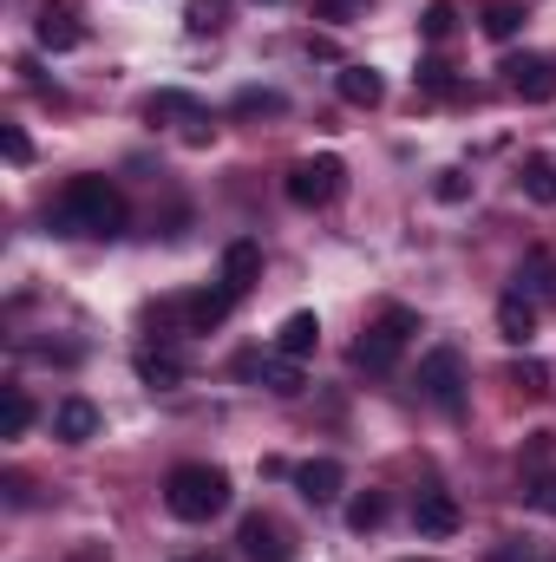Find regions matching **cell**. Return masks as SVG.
Instances as JSON below:
<instances>
[{
  "label": "cell",
  "mask_w": 556,
  "mask_h": 562,
  "mask_svg": "<svg viewBox=\"0 0 556 562\" xmlns=\"http://www.w3.org/2000/svg\"><path fill=\"white\" fill-rule=\"evenodd\" d=\"M518 190H524L531 203H544V210H556V157H544V150H531V157H524V170H518Z\"/></svg>",
  "instance_id": "cell-19"
},
{
  "label": "cell",
  "mask_w": 556,
  "mask_h": 562,
  "mask_svg": "<svg viewBox=\"0 0 556 562\" xmlns=\"http://www.w3.org/2000/svg\"><path fill=\"white\" fill-rule=\"evenodd\" d=\"M138 380L144 386H177V380H184V360L164 353V347H144L138 353Z\"/></svg>",
  "instance_id": "cell-21"
},
{
  "label": "cell",
  "mask_w": 556,
  "mask_h": 562,
  "mask_svg": "<svg viewBox=\"0 0 556 562\" xmlns=\"http://www.w3.org/2000/svg\"><path fill=\"white\" fill-rule=\"evenodd\" d=\"M334 86H341V99H347V105H360V112H374V105L387 99V79H380L374 66H341V79H334Z\"/></svg>",
  "instance_id": "cell-17"
},
{
  "label": "cell",
  "mask_w": 556,
  "mask_h": 562,
  "mask_svg": "<svg viewBox=\"0 0 556 562\" xmlns=\"http://www.w3.org/2000/svg\"><path fill=\"white\" fill-rule=\"evenodd\" d=\"M432 196H438V203H465V170H438Z\"/></svg>",
  "instance_id": "cell-30"
},
{
  "label": "cell",
  "mask_w": 556,
  "mask_h": 562,
  "mask_svg": "<svg viewBox=\"0 0 556 562\" xmlns=\"http://www.w3.org/2000/svg\"><path fill=\"white\" fill-rule=\"evenodd\" d=\"M341 190H347V164H341L334 150L301 157V164L288 170V203H294V210H327Z\"/></svg>",
  "instance_id": "cell-4"
},
{
  "label": "cell",
  "mask_w": 556,
  "mask_h": 562,
  "mask_svg": "<svg viewBox=\"0 0 556 562\" xmlns=\"http://www.w3.org/2000/svg\"><path fill=\"white\" fill-rule=\"evenodd\" d=\"M216 281L243 301V294L263 281V249H256V243H230V249H223V276H216Z\"/></svg>",
  "instance_id": "cell-13"
},
{
  "label": "cell",
  "mask_w": 556,
  "mask_h": 562,
  "mask_svg": "<svg viewBox=\"0 0 556 562\" xmlns=\"http://www.w3.org/2000/svg\"><path fill=\"white\" fill-rule=\"evenodd\" d=\"M314 347H321V321H314L308 307H301V314H288V321L276 327V353H281V360H308Z\"/></svg>",
  "instance_id": "cell-16"
},
{
  "label": "cell",
  "mask_w": 556,
  "mask_h": 562,
  "mask_svg": "<svg viewBox=\"0 0 556 562\" xmlns=\"http://www.w3.org/2000/svg\"><path fill=\"white\" fill-rule=\"evenodd\" d=\"M544 380H551V373H544L537 360H518V367H511V386H524V393H544Z\"/></svg>",
  "instance_id": "cell-31"
},
{
  "label": "cell",
  "mask_w": 556,
  "mask_h": 562,
  "mask_svg": "<svg viewBox=\"0 0 556 562\" xmlns=\"http://www.w3.org/2000/svg\"><path fill=\"white\" fill-rule=\"evenodd\" d=\"M236 112H288V99H281V92H263V86H249V92H236Z\"/></svg>",
  "instance_id": "cell-27"
},
{
  "label": "cell",
  "mask_w": 556,
  "mask_h": 562,
  "mask_svg": "<svg viewBox=\"0 0 556 562\" xmlns=\"http://www.w3.org/2000/svg\"><path fill=\"white\" fill-rule=\"evenodd\" d=\"M504 86L524 105H551L556 99V59H544V53H511L504 59Z\"/></svg>",
  "instance_id": "cell-6"
},
{
  "label": "cell",
  "mask_w": 556,
  "mask_h": 562,
  "mask_svg": "<svg viewBox=\"0 0 556 562\" xmlns=\"http://www.w3.org/2000/svg\"><path fill=\"white\" fill-rule=\"evenodd\" d=\"M419 86L425 92H452V66L445 59H419Z\"/></svg>",
  "instance_id": "cell-29"
},
{
  "label": "cell",
  "mask_w": 556,
  "mask_h": 562,
  "mask_svg": "<svg viewBox=\"0 0 556 562\" xmlns=\"http://www.w3.org/2000/svg\"><path fill=\"white\" fill-rule=\"evenodd\" d=\"M236 373H243V380H256V373H263V380H269V393H281V400H294V393H301V373H294V360H269V353H243V360H236Z\"/></svg>",
  "instance_id": "cell-15"
},
{
  "label": "cell",
  "mask_w": 556,
  "mask_h": 562,
  "mask_svg": "<svg viewBox=\"0 0 556 562\" xmlns=\"http://www.w3.org/2000/svg\"><path fill=\"white\" fill-rule=\"evenodd\" d=\"M53 438H66V445H86V438H99V406L92 400H59L53 406Z\"/></svg>",
  "instance_id": "cell-14"
},
{
  "label": "cell",
  "mask_w": 556,
  "mask_h": 562,
  "mask_svg": "<svg viewBox=\"0 0 556 562\" xmlns=\"http://www.w3.org/2000/svg\"><path fill=\"white\" fill-rule=\"evenodd\" d=\"M524 20H531V7H524V0H485V7H478V26H485L491 40H518V33H524Z\"/></svg>",
  "instance_id": "cell-20"
},
{
  "label": "cell",
  "mask_w": 556,
  "mask_h": 562,
  "mask_svg": "<svg viewBox=\"0 0 556 562\" xmlns=\"http://www.w3.org/2000/svg\"><path fill=\"white\" fill-rule=\"evenodd\" d=\"M144 119H151V125H164V119H184V125H203V99H190V92H177V86H164V92H151V99H144Z\"/></svg>",
  "instance_id": "cell-18"
},
{
  "label": "cell",
  "mask_w": 556,
  "mask_h": 562,
  "mask_svg": "<svg viewBox=\"0 0 556 562\" xmlns=\"http://www.w3.org/2000/svg\"><path fill=\"white\" fill-rule=\"evenodd\" d=\"M413 334H419L413 307H380V314L367 321V334L354 340V367H360V373H387V367L413 347Z\"/></svg>",
  "instance_id": "cell-3"
},
{
  "label": "cell",
  "mask_w": 556,
  "mask_h": 562,
  "mask_svg": "<svg viewBox=\"0 0 556 562\" xmlns=\"http://www.w3.org/2000/svg\"><path fill=\"white\" fill-rule=\"evenodd\" d=\"M46 223H53L59 236H119V229H125V190H119L112 177H73V183L53 196Z\"/></svg>",
  "instance_id": "cell-1"
},
{
  "label": "cell",
  "mask_w": 556,
  "mask_h": 562,
  "mask_svg": "<svg viewBox=\"0 0 556 562\" xmlns=\"http://www.w3.org/2000/svg\"><path fill=\"white\" fill-rule=\"evenodd\" d=\"M230 0H190V33H216Z\"/></svg>",
  "instance_id": "cell-26"
},
{
  "label": "cell",
  "mask_w": 556,
  "mask_h": 562,
  "mask_svg": "<svg viewBox=\"0 0 556 562\" xmlns=\"http://www.w3.org/2000/svg\"><path fill=\"white\" fill-rule=\"evenodd\" d=\"M419 393L438 406V413H458L465 406V353L458 347H432L419 360Z\"/></svg>",
  "instance_id": "cell-5"
},
{
  "label": "cell",
  "mask_w": 556,
  "mask_h": 562,
  "mask_svg": "<svg viewBox=\"0 0 556 562\" xmlns=\"http://www.w3.org/2000/svg\"><path fill=\"white\" fill-rule=\"evenodd\" d=\"M407 562H438V557H407Z\"/></svg>",
  "instance_id": "cell-33"
},
{
  "label": "cell",
  "mask_w": 556,
  "mask_h": 562,
  "mask_svg": "<svg viewBox=\"0 0 556 562\" xmlns=\"http://www.w3.org/2000/svg\"><path fill=\"white\" fill-rule=\"evenodd\" d=\"M164 510L177 524H210L230 510V471L223 464H177L164 477Z\"/></svg>",
  "instance_id": "cell-2"
},
{
  "label": "cell",
  "mask_w": 556,
  "mask_h": 562,
  "mask_svg": "<svg viewBox=\"0 0 556 562\" xmlns=\"http://www.w3.org/2000/svg\"><path fill=\"white\" fill-rule=\"evenodd\" d=\"M0 150H7V164H33V144L20 125H0Z\"/></svg>",
  "instance_id": "cell-28"
},
{
  "label": "cell",
  "mask_w": 556,
  "mask_h": 562,
  "mask_svg": "<svg viewBox=\"0 0 556 562\" xmlns=\"http://www.w3.org/2000/svg\"><path fill=\"white\" fill-rule=\"evenodd\" d=\"M230 307H236V294L216 281V288H203V294H190V301H177V314H184V334H210V327H223L230 321Z\"/></svg>",
  "instance_id": "cell-10"
},
{
  "label": "cell",
  "mask_w": 556,
  "mask_h": 562,
  "mask_svg": "<svg viewBox=\"0 0 556 562\" xmlns=\"http://www.w3.org/2000/svg\"><path fill=\"white\" fill-rule=\"evenodd\" d=\"M518 288H524V294H544V301H556V262L544 256V249H531V256H524Z\"/></svg>",
  "instance_id": "cell-22"
},
{
  "label": "cell",
  "mask_w": 556,
  "mask_h": 562,
  "mask_svg": "<svg viewBox=\"0 0 556 562\" xmlns=\"http://www.w3.org/2000/svg\"><path fill=\"white\" fill-rule=\"evenodd\" d=\"M269 7H276V0H269Z\"/></svg>",
  "instance_id": "cell-34"
},
{
  "label": "cell",
  "mask_w": 556,
  "mask_h": 562,
  "mask_svg": "<svg viewBox=\"0 0 556 562\" xmlns=\"http://www.w3.org/2000/svg\"><path fill=\"white\" fill-rule=\"evenodd\" d=\"M236 543H243V557L249 562H294V537L281 530L276 517H243V530H236Z\"/></svg>",
  "instance_id": "cell-7"
},
{
  "label": "cell",
  "mask_w": 556,
  "mask_h": 562,
  "mask_svg": "<svg viewBox=\"0 0 556 562\" xmlns=\"http://www.w3.org/2000/svg\"><path fill=\"white\" fill-rule=\"evenodd\" d=\"M458 524H465V510H458V497L452 491H419L413 497V530L419 537H458Z\"/></svg>",
  "instance_id": "cell-8"
},
{
  "label": "cell",
  "mask_w": 556,
  "mask_h": 562,
  "mask_svg": "<svg viewBox=\"0 0 556 562\" xmlns=\"http://www.w3.org/2000/svg\"><path fill=\"white\" fill-rule=\"evenodd\" d=\"M498 334H504L511 347H531V340H537V301H531L524 288H511V294L498 301Z\"/></svg>",
  "instance_id": "cell-11"
},
{
  "label": "cell",
  "mask_w": 556,
  "mask_h": 562,
  "mask_svg": "<svg viewBox=\"0 0 556 562\" xmlns=\"http://www.w3.org/2000/svg\"><path fill=\"white\" fill-rule=\"evenodd\" d=\"M452 26H458V7H452V0H432V7L419 13V33H425V40H452Z\"/></svg>",
  "instance_id": "cell-25"
},
{
  "label": "cell",
  "mask_w": 556,
  "mask_h": 562,
  "mask_svg": "<svg viewBox=\"0 0 556 562\" xmlns=\"http://www.w3.org/2000/svg\"><path fill=\"white\" fill-rule=\"evenodd\" d=\"M294 491L308 504H334L347 491V464L341 458H308V464H294Z\"/></svg>",
  "instance_id": "cell-9"
},
{
  "label": "cell",
  "mask_w": 556,
  "mask_h": 562,
  "mask_svg": "<svg viewBox=\"0 0 556 562\" xmlns=\"http://www.w3.org/2000/svg\"><path fill=\"white\" fill-rule=\"evenodd\" d=\"M177 562H216V557H177Z\"/></svg>",
  "instance_id": "cell-32"
},
{
  "label": "cell",
  "mask_w": 556,
  "mask_h": 562,
  "mask_svg": "<svg viewBox=\"0 0 556 562\" xmlns=\"http://www.w3.org/2000/svg\"><path fill=\"white\" fill-rule=\"evenodd\" d=\"M347 524H354L360 537H367V530H380V524H387V491H367V497H354V504H347Z\"/></svg>",
  "instance_id": "cell-24"
},
{
  "label": "cell",
  "mask_w": 556,
  "mask_h": 562,
  "mask_svg": "<svg viewBox=\"0 0 556 562\" xmlns=\"http://www.w3.org/2000/svg\"><path fill=\"white\" fill-rule=\"evenodd\" d=\"M33 40H40L46 53H73V46H86V26H79L66 7H40V20H33Z\"/></svg>",
  "instance_id": "cell-12"
},
{
  "label": "cell",
  "mask_w": 556,
  "mask_h": 562,
  "mask_svg": "<svg viewBox=\"0 0 556 562\" xmlns=\"http://www.w3.org/2000/svg\"><path fill=\"white\" fill-rule=\"evenodd\" d=\"M26 425H33V400L20 386H7V400H0V438H20Z\"/></svg>",
  "instance_id": "cell-23"
}]
</instances>
